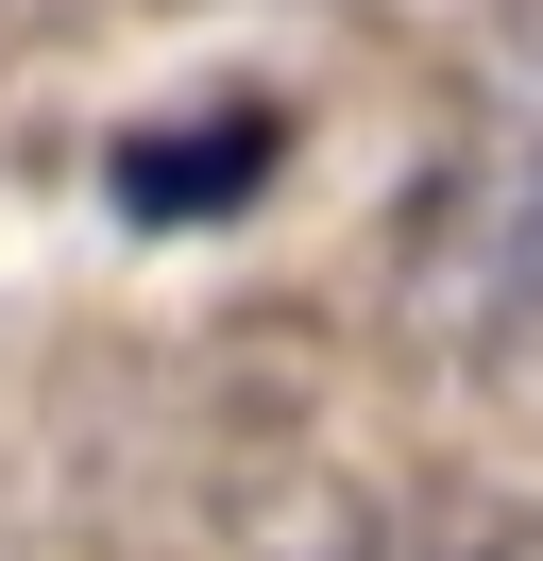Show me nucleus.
I'll use <instances>...</instances> for the list:
<instances>
[{
    "label": "nucleus",
    "instance_id": "f257e3e1",
    "mask_svg": "<svg viewBox=\"0 0 543 561\" xmlns=\"http://www.w3.org/2000/svg\"><path fill=\"white\" fill-rule=\"evenodd\" d=\"M289 171V103H204V119H136L102 153V205L119 221H238Z\"/></svg>",
    "mask_w": 543,
    "mask_h": 561
}]
</instances>
